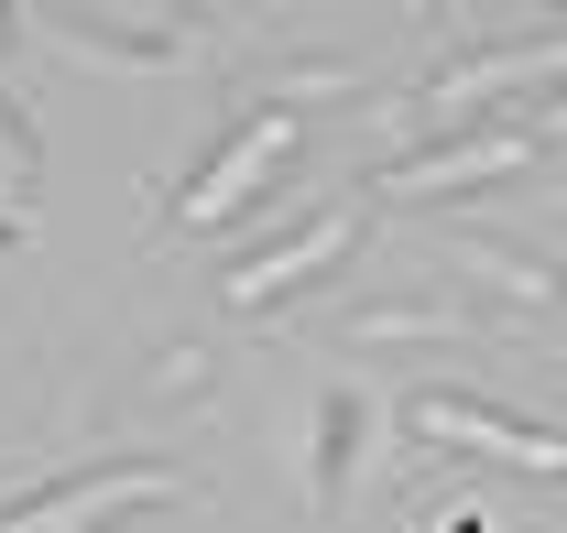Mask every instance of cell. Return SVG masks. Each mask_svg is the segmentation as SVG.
Listing matches in <instances>:
<instances>
[{
    "label": "cell",
    "instance_id": "obj_1",
    "mask_svg": "<svg viewBox=\"0 0 567 533\" xmlns=\"http://www.w3.org/2000/svg\"><path fill=\"white\" fill-rule=\"evenodd\" d=\"M142 501H197V468H175V458H99V468H76V479L22 490V501L0 512V533H99V523H121V512H142Z\"/></svg>",
    "mask_w": 567,
    "mask_h": 533
},
{
    "label": "cell",
    "instance_id": "obj_2",
    "mask_svg": "<svg viewBox=\"0 0 567 533\" xmlns=\"http://www.w3.org/2000/svg\"><path fill=\"white\" fill-rule=\"evenodd\" d=\"M360 229H371V207H360V197L317 207V218H295L284 240H262L251 262L218 272V305H229V316H262V305H284V294H306L317 272H339V262L360 251Z\"/></svg>",
    "mask_w": 567,
    "mask_h": 533
},
{
    "label": "cell",
    "instance_id": "obj_3",
    "mask_svg": "<svg viewBox=\"0 0 567 533\" xmlns=\"http://www.w3.org/2000/svg\"><path fill=\"white\" fill-rule=\"evenodd\" d=\"M295 132H306V121H295L284 98H262V109H251V121H240V132H229L208 164L186 175V197H175V229H218V218H240V207H251V197L284 175Z\"/></svg>",
    "mask_w": 567,
    "mask_h": 533
},
{
    "label": "cell",
    "instance_id": "obj_4",
    "mask_svg": "<svg viewBox=\"0 0 567 533\" xmlns=\"http://www.w3.org/2000/svg\"><path fill=\"white\" fill-rule=\"evenodd\" d=\"M404 425H415L425 447L502 458V468H524V479H567V436H546V425H524V414H502V403H481V393H415Z\"/></svg>",
    "mask_w": 567,
    "mask_h": 533
},
{
    "label": "cell",
    "instance_id": "obj_5",
    "mask_svg": "<svg viewBox=\"0 0 567 533\" xmlns=\"http://www.w3.org/2000/svg\"><path fill=\"white\" fill-rule=\"evenodd\" d=\"M535 164V132H458V142H425V153H404L393 175H371L393 207H436V197H470V186H502V175H524Z\"/></svg>",
    "mask_w": 567,
    "mask_h": 533
},
{
    "label": "cell",
    "instance_id": "obj_6",
    "mask_svg": "<svg viewBox=\"0 0 567 533\" xmlns=\"http://www.w3.org/2000/svg\"><path fill=\"white\" fill-rule=\"evenodd\" d=\"M513 87H567V33L557 44H513V55H458V66L425 76V121H470L481 98H513Z\"/></svg>",
    "mask_w": 567,
    "mask_h": 533
},
{
    "label": "cell",
    "instance_id": "obj_7",
    "mask_svg": "<svg viewBox=\"0 0 567 533\" xmlns=\"http://www.w3.org/2000/svg\"><path fill=\"white\" fill-rule=\"evenodd\" d=\"M360 436H371V393H360V382H328V393L306 403V501H317V512L350 501Z\"/></svg>",
    "mask_w": 567,
    "mask_h": 533
},
{
    "label": "cell",
    "instance_id": "obj_8",
    "mask_svg": "<svg viewBox=\"0 0 567 533\" xmlns=\"http://www.w3.org/2000/svg\"><path fill=\"white\" fill-rule=\"evenodd\" d=\"M44 44H55V55H76V66H121V76H153V66H175V55H186L175 33L110 22L99 0H66V11H44Z\"/></svg>",
    "mask_w": 567,
    "mask_h": 533
},
{
    "label": "cell",
    "instance_id": "obj_9",
    "mask_svg": "<svg viewBox=\"0 0 567 533\" xmlns=\"http://www.w3.org/2000/svg\"><path fill=\"white\" fill-rule=\"evenodd\" d=\"M436 262L458 283H481V294H502L513 316H567V283L535 251H513V240H436Z\"/></svg>",
    "mask_w": 567,
    "mask_h": 533
},
{
    "label": "cell",
    "instance_id": "obj_10",
    "mask_svg": "<svg viewBox=\"0 0 567 533\" xmlns=\"http://www.w3.org/2000/svg\"><path fill=\"white\" fill-rule=\"evenodd\" d=\"M481 327V316H470V305H447V294H382V305H360L350 327V348H382V337H470Z\"/></svg>",
    "mask_w": 567,
    "mask_h": 533
},
{
    "label": "cell",
    "instance_id": "obj_11",
    "mask_svg": "<svg viewBox=\"0 0 567 533\" xmlns=\"http://www.w3.org/2000/svg\"><path fill=\"white\" fill-rule=\"evenodd\" d=\"M33 175H44V132H33V121H22V98L0 87V207L33 197Z\"/></svg>",
    "mask_w": 567,
    "mask_h": 533
},
{
    "label": "cell",
    "instance_id": "obj_12",
    "mask_svg": "<svg viewBox=\"0 0 567 533\" xmlns=\"http://www.w3.org/2000/svg\"><path fill=\"white\" fill-rule=\"evenodd\" d=\"M153 393H164V403H197V393H208V348H197V337H175V348L153 359Z\"/></svg>",
    "mask_w": 567,
    "mask_h": 533
},
{
    "label": "cell",
    "instance_id": "obj_13",
    "mask_svg": "<svg viewBox=\"0 0 567 533\" xmlns=\"http://www.w3.org/2000/svg\"><path fill=\"white\" fill-rule=\"evenodd\" d=\"M99 11H110V22H142V33H164V22L197 11V0H99Z\"/></svg>",
    "mask_w": 567,
    "mask_h": 533
},
{
    "label": "cell",
    "instance_id": "obj_14",
    "mask_svg": "<svg viewBox=\"0 0 567 533\" xmlns=\"http://www.w3.org/2000/svg\"><path fill=\"white\" fill-rule=\"evenodd\" d=\"M524 132H535V142H567V98H546V109H535Z\"/></svg>",
    "mask_w": 567,
    "mask_h": 533
},
{
    "label": "cell",
    "instance_id": "obj_15",
    "mask_svg": "<svg viewBox=\"0 0 567 533\" xmlns=\"http://www.w3.org/2000/svg\"><path fill=\"white\" fill-rule=\"evenodd\" d=\"M22 240H33V229H22V207H0V262H11Z\"/></svg>",
    "mask_w": 567,
    "mask_h": 533
},
{
    "label": "cell",
    "instance_id": "obj_16",
    "mask_svg": "<svg viewBox=\"0 0 567 533\" xmlns=\"http://www.w3.org/2000/svg\"><path fill=\"white\" fill-rule=\"evenodd\" d=\"M0 44H11V0H0Z\"/></svg>",
    "mask_w": 567,
    "mask_h": 533
}]
</instances>
